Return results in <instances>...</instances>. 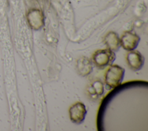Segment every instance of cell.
Instances as JSON below:
<instances>
[{
  "label": "cell",
  "mask_w": 148,
  "mask_h": 131,
  "mask_svg": "<svg viewBox=\"0 0 148 131\" xmlns=\"http://www.w3.org/2000/svg\"><path fill=\"white\" fill-rule=\"evenodd\" d=\"M125 69L118 65H111L105 74V83L108 89L120 85L123 80Z\"/></svg>",
  "instance_id": "cell-1"
},
{
  "label": "cell",
  "mask_w": 148,
  "mask_h": 131,
  "mask_svg": "<svg viewBox=\"0 0 148 131\" xmlns=\"http://www.w3.org/2000/svg\"><path fill=\"white\" fill-rule=\"evenodd\" d=\"M116 58L114 52L109 49L98 50L93 54L92 62L98 68L103 69L112 65Z\"/></svg>",
  "instance_id": "cell-2"
},
{
  "label": "cell",
  "mask_w": 148,
  "mask_h": 131,
  "mask_svg": "<svg viewBox=\"0 0 148 131\" xmlns=\"http://www.w3.org/2000/svg\"><path fill=\"white\" fill-rule=\"evenodd\" d=\"M69 114L70 119L73 123L80 124L84 121L87 110L84 103L77 102L71 106L69 109Z\"/></svg>",
  "instance_id": "cell-3"
},
{
  "label": "cell",
  "mask_w": 148,
  "mask_h": 131,
  "mask_svg": "<svg viewBox=\"0 0 148 131\" xmlns=\"http://www.w3.org/2000/svg\"><path fill=\"white\" fill-rule=\"evenodd\" d=\"M126 61L128 67L131 70L137 71L141 69L143 66L145 58L139 51L134 50L127 53Z\"/></svg>",
  "instance_id": "cell-4"
},
{
  "label": "cell",
  "mask_w": 148,
  "mask_h": 131,
  "mask_svg": "<svg viewBox=\"0 0 148 131\" xmlns=\"http://www.w3.org/2000/svg\"><path fill=\"white\" fill-rule=\"evenodd\" d=\"M139 42V38L131 32H126L120 40L121 46L127 51L135 50Z\"/></svg>",
  "instance_id": "cell-5"
},
{
  "label": "cell",
  "mask_w": 148,
  "mask_h": 131,
  "mask_svg": "<svg viewBox=\"0 0 148 131\" xmlns=\"http://www.w3.org/2000/svg\"><path fill=\"white\" fill-rule=\"evenodd\" d=\"M76 69L80 76H87L92 71V63L87 57H82L77 60Z\"/></svg>",
  "instance_id": "cell-6"
},
{
  "label": "cell",
  "mask_w": 148,
  "mask_h": 131,
  "mask_svg": "<svg viewBox=\"0 0 148 131\" xmlns=\"http://www.w3.org/2000/svg\"><path fill=\"white\" fill-rule=\"evenodd\" d=\"M88 95L92 99H97L101 96L104 92V86L99 80L92 82L87 89Z\"/></svg>",
  "instance_id": "cell-7"
},
{
  "label": "cell",
  "mask_w": 148,
  "mask_h": 131,
  "mask_svg": "<svg viewBox=\"0 0 148 131\" xmlns=\"http://www.w3.org/2000/svg\"><path fill=\"white\" fill-rule=\"evenodd\" d=\"M108 49L115 52L117 51L121 46L120 40L118 36L114 32L109 33L105 40Z\"/></svg>",
  "instance_id": "cell-8"
}]
</instances>
